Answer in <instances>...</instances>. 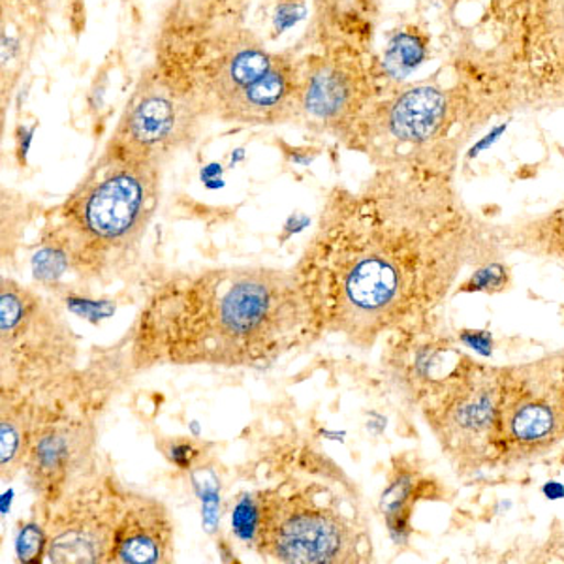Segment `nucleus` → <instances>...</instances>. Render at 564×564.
I'll return each instance as SVG.
<instances>
[{"label": "nucleus", "instance_id": "f3484780", "mask_svg": "<svg viewBox=\"0 0 564 564\" xmlns=\"http://www.w3.org/2000/svg\"><path fill=\"white\" fill-rule=\"evenodd\" d=\"M167 454L177 467L188 468L193 465L194 459L198 457V449L191 441H177V443H172Z\"/></svg>", "mask_w": 564, "mask_h": 564}, {"label": "nucleus", "instance_id": "f03ea898", "mask_svg": "<svg viewBox=\"0 0 564 564\" xmlns=\"http://www.w3.org/2000/svg\"><path fill=\"white\" fill-rule=\"evenodd\" d=\"M313 339L292 270L223 265L154 284L130 327L127 359L132 371L262 367Z\"/></svg>", "mask_w": 564, "mask_h": 564}, {"label": "nucleus", "instance_id": "7ed1b4c3", "mask_svg": "<svg viewBox=\"0 0 564 564\" xmlns=\"http://www.w3.org/2000/svg\"><path fill=\"white\" fill-rule=\"evenodd\" d=\"M281 481L241 495L234 531L263 558L290 564L367 563L371 532L339 467L303 449Z\"/></svg>", "mask_w": 564, "mask_h": 564}, {"label": "nucleus", "instance_id": "1a4fd4ad", "mask_svg": "<svg viewBox=\"0 0 564 564\" xmlns=\"http://www.w3.org/2000/svg\"><path fill=\"white\" fill-rule=\"evenodd\" d=\"M132 489L97 467L55 502H39L50 563L109 564Z\"/></svg>", "mask_w": 564, "mask_h": 564}, {"label": "nucleus", "instance_id": "6ab92c4d", "mask_svg": "<svg viewBox=\"0 0 564 564\" xmlns=\"http://www.w3.org/2000/svg\"><path fill=\"white\" fill-rule=\"evenodd\" d=\"M563 350H564V348H563Z\"/></svg>", "mask_w": 564, "mask_h": 564}, {"label": "nucleus", "instance_id": "9d476101", "mask_svg": "<svg viewBox=\"0 0 564 564\" xmlns=\"http://www.w3.org/2000/svg\"><path fill=\"white\" fill-rule=\"evenodd\" d=\"M174 540V521L161 500L132 491L117 529L109 564L172 563Z\"/></svg>", "mask_w": 564, "mask_h": 564}, {"label": "nucleus", "instance_id": "423d86ee", "mask_svg": "<svg viewBox=\"0 0 564 564\" xmlns=\"http://www.w3.org/2000/svg\"><path fill=\"white\" fill-rule=\"evenodd\" d=\"M502 366L465 356L417 409L457 475L495 467Z\"/></svg>", "mask_w": 564, "mask_h": 564}, {"label": "nucleus", "instance_id": "f8f14e48", "mask_svg": "<svg viewBox=\"0 0 564 564\" xmlns=\"http://www.w3.org/2000/svg\"><path fill=\"white\" fill-rule=\"evenodd\" d=\"M499 226L508 254L520 252L557 263L564 270V199L547 212Z\"/></svg>", "mask_w": 564, "mask_h": 564}, {"label": "nucleus", "instance_id": "a211bd4d", "mask_svg": "<svg viewBox=\"0 0 564 564\" xmlns=\"http://www.w3.org/2000/svg\"><path fill=\"white\" fill-rule=\"evenodd\" d=\"M29 2H34V4H40V2H42V0H29Z\"/></svg>", "mask_w": 564, "mask_h": 564}, {"label": "nucleus", "instance_id": "ddd939ff", "mask_svg": "<svg viewBox=\"0 0 564 564\" xmlns=\"http://www.w3.org/2000/svg\"><path fill=\"white\" fill-rule=\"evenodd\" d=\"M423 44L416 34H398L388 45L384 57V68L390 74L412 70L422 61Z\"/></svg>", "mask_w": 564, "mask_h": 564}, {"label": "nucleus", "instance_id": "9b49d317", "mask_svg": "<svg viewBox=\"0 0 564 564\" xmlns=\"http://www.w3.org/2000/svg\"><path fill=\"white\" fill-rule=\"evenodd\" d=\"M36 423V399L0 390V475L12 480L25 468Z\"/></svg>", "mask_w": 564, "mask_h": 564}, {"label": "nucleus", "instance_id": "0eeeda50", "mask_svg": "<svg viewBox=\"0 0 564 564\" xmlns=\"http://www.w3.org/2000/svg\"><path fill=\"white\" fill-rule=\"evenodd\" d=\"M564 443V350L502 366L495 467L536 462Z\"/></svg>", "mask_w": 564, "mask_h": 564}, {"label": "nucleus", "instance_id": "39448f33", "mask_svg": "<svg viewBox=\"0 0 564 564\" xmlns=\"http://www.w3.org/2000/svg\"><path fill=\"white\" fill-rule=\"evenodd\" d=\"M79 371V347L57 305L10 276L0 281V390L45 395Z\"/></svg>", "mask_w": 564, "mask_h": 564}, {"label": "nucleus", "instance_id": "4468645a", "mask_svg": "<svg viewBox=\"0 0 564 564\" xmlns=\"http://www.w3.org/2000/svg\"><path fill=\"white\" fill-rule=\"evenodd\" d=\"M465 292H488V294H497L510 286V268L505 260H495V262L484 263L480 268L470 271L467 281L459 284Z\"/></svg>", "mask_w": 564, "mask_h": 564}, {"label": "nucleus", "instance_id": "6e6552de", "mask_svg": "<svg viewBox=\"0 0 564 564\" xmlns=\"http://www.w3.org/2000/svg\"><path fill=\"white\" fill-rule=\"evenodd\" d=\"M322 52L300 58L297 122L347 145L359 119L379 97L369 45L321 40Z\"/></svg>", "mask_w": 564, "mask_h": 564}, {"label": "nucleus", "instance_id": "2eb2a0df", "mask_svg": "<svg viewBox=\"0 0 564 564\" xmlns=\"http://www.w3.org/2000/svg\"><path fill=\"white\" fill-rule=\"evenodd\" d=\"M15 550H18V557L23 563H36L45 557V550H47V539H45V531L39 520L34 523H26L21 529L18 542H15Z\"/></svg>", "mask_w": 564, "mask_h": 564}, {"label": "nucleus", "instance_id": "dca6fc26", "mask_svg": "<svg viewBox=\"0 0 564 564\" xmlns=\"http://www.w3.org/2000/svg\"><path fill=\"white\" fill-rule=\"evenodd\" d=\"M305 15V2L303 0H286L281 2V7H276L275 29L281 34L290 26L295 25L300 18Z\"/></svg>", "mask_w": 564, "mask_h": 564}, {"label": "nucleus", "instance_id": "20e7f679", "mask_svg": "<svg viewBox=\"0 0 564 564\" xmlns=\"http://www.w3.org/2000/svg\"><path fill=\"white\" fill-rule=\"evenodd\" d=\"M162 166L104 149L74 191L45 215L40 245L89 284L129 275L161 206Z\"/></svg>", "mask_w": 564, "mask_h": 564}, {"label": "nucleus", "instance_id": "f257e3e1", "mask_svg": "<svg viewBox=\"0 0 564 564\" xmlns=\"http://www.w3.org/2000/svg\"><path fill=\"white\" fill-rule=\"evenodd\" d=\"M507 254L500 226L459 193L454 161L417 159L377 166L356 188L335 185L292 273L316 339L371 350Z\"/></svg>", "mask_w": 564, "mask_h": 564}]
</instances>
